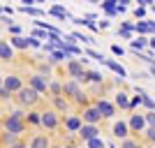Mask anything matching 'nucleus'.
I'll use <instances>...</instances> for the list:
<instances>
[{"mask_svg": "<svg viewBox=\"0 0 155 148\" xmlns=\"http://www.w3.org/2000/svg\"><path fill=\"white\" fill-rule=\"evenodd\" d=\"M114 53H116V56H123V49H120L118 44H114Z\"/></svg>", "mask_w": 155, "mask_h": 148, "instance_id": "obj_29", "label": "nucleus"}, {"mask_svg": "<svg viewBox=\"0 0 155 148\" xmlns=\"http://www.w3.org/2000/svg\"><path fill=\"white\" fill-rule=\"evenodd\" d=\"M42 123H44L46 127H56V125H58V118H56V113H44V116H42Z\"/></svg>", "mask_w": 155, "mask_h": 148, "instance_id": "obj_10", "label": "nucleus"}, {"mask_svg": "<svg viewBox=\"0 0 155 148\" xmlns=\"http://www.w3.org/2000/svg\"><path fill=\"white\" fill-rule=\"evenodd\" d=\"M70 148H77V146H70Z\"/></svg>", "mask_w": 155, "mask_h": 148, "instance_id": "obj_32", "label": "nucleus"}, {"mask_svg": "<svg viewBox=\"0 0 155 148\" xmlns=\"http://www.w3.org/2000/svg\"><path fill=\"white\" fill-rule=\"evenodd\" d=\"M104 65H109V67H111L114 72H116L118 77H125V70H123V67H120L118 63H114V60H109V58H107V60H104Z\"/></svg>", "mask_w": 155, "mask_h": 148, "instance_id": "obj_13", "label": "nucleus"}, {"mask_svg": "<svg viewBox=\"0 0 155 148\" xmlns=\"http://www.w3.org/2000/svg\"><path fill=\"white\" fill-rule=\"evenodd\" d=\"M143 44H146V39H134V42H132V49H134V51H139Z\"/></svg>", "mask_w": 155, "mask_h": 148, "instance_id": "obj_21", "label": "nucleus"}, {"mask_svg": "<svg viewBox=\"0 0 155 148\" xmlns=\"http://www.w3.org/2000/svg\"><path fill=\"white\" fill-rule=\"evenodd\" d=\"M123 148H139V146H137L134 141H125V143H123Z\"/></svg>", "mask_w": 155, "mask_h": 148, "instance_id": "obj_27", "label": "nucleus"}, {"mask_svg": "<svg viewBox=\"0 0 155 148\" xmlns=\"http://www.w3.org/2000/svg\"><path fill=\"white\" fill-rule=\"evenodd\" d=\"M137 30H141V32H148V30H153V26H148V23H139V26H137Z\"/></svg>", "mask_w": 155, "mask_h": 148, "instance_id": "obj_24", "label": "nucleus"}, {"mask_svg": "<svg viewBox=\"0 0 155 148\" xmlns=\"http://www.w3.org/2000/svg\"><path fill=\"white\" fill-rule=\"evenodd\" d=\"M114 134L116 136H127V125H125L123 120L116 123V125H114Z\"/></svg>", "mask_w": 155, "mask_h": 148, "instance_id": "obj_11", "label": "nucleus"}, {"mask_svg": "<svg viewBox=\"0 0 155 148\" xmlns=\"http://www.w3.org/2000/svg\"><path fill=\"white\" fill-rule=\"evenodd\" d=\"M0 95H2V100H7V97H9V90H7L5 86H2V90H0Z\"/></svg>", "mask_w": 155, "mask_h": 148, "instance_id": "obj_28", "label": "nucleus"}, {"mask_svg": "<svg viewBox=\"0 0 155 148\" xmlns=\"http://www.w3.org/2000/svg\"><path fill=\"white\" fill-rule=\"evenodd\" d=\"M150 44H153V49H155V39H150Z\"/></svg>", "mask_w": 155, "mask_h": 148, "instance_id": "obj_30", "label": "nucleus"}, {"mask_svg": "<svg viewBox=\"0 0 155 148\" xmlns=\"http://www.w3.org/2000/svg\"><path fill=\"white\" fill-rule=\"evenodd\" d=\"M14 148H26V146H14Z\"/></svg>", "mask_w": 155, "mask_h": 148, "instance_id": "obj_31", "label": "nucleus"}, {"mask_svg": "<svg viewBox=\"0 0 155 148\" xmlns=\"http://www.w3.org/2000/svg\"><path fill=\"white\" fill-rule=\"evenodd\" d=\"M100 118H102V113H100V109H97V107H95V109L91 107V109H86V111H84V120H88L91 125H93V123H97Z\"/></svg>", "mask_w": 155, "mask_h": 148, "instance_id": "obj_4", "label": "nucleus"}, {"mask_svg": "<svg viewBox=\"0 0 155 148\" xmlns=\"http://www.w3.org/2000/svg\"><path fill=\"white\" fill-rule=\"evenodd\" d=\"M56 107H58V109H65V100H60V97H56Z\"/></svg>", "mask_w": 155, "mask_h": 148, "instance_id": "obj_26", "label": "nucleus"}, {"mask_svg": "<svg viewBox=\"0 0 155 148\" xmlns=\"http://www.w3.org/2000/svg\"><path fill=\"white\" fill-rule=\"evenodd\" d=\"M30 148H46V136H35Z\"/></svg>", "mask_w": 155, "mask_h": 148, "instance_id": "obj_15", "label": "nucleus"}, {"mask_svg": "<svg viewBox=\"0 0 155 148\" xmlns=\"http://www.w3.org/2000/svg\"><path fill=\"white\" fill-rule=\"evenodd\" d=\"M116 102H118V104H120V107H125V109H130V102H127V97H125V95H123V93H120V95H118V97H116Z\"/></svg>", "mask_w": 155, "mask_h": 148, "instance_id": "obj_18", "label": "nucleus"}, {"mask_svg": "<svg viewBox=\"0 0 155 148\" xmlns=\"http://www.w3.org/2000/svg\"><path fill=\"white\" fill-rule=\"evenodd\" d=\"M104 9H107V12H109V14H114V12H116V9H118V7H116V5H114V2H111V0H109V2H104Z\"/></svg>", "mask_w": 155, "mask_h": 148, "instance_id": "obj_22", "label": "nucleus"}, {"mask_svg": "<svg viewBox=\"0 0 155 148\" xmlns=\"http://www.w3.org/2000/svg\"><path fill=\"white\" fill-rule=\"evenodd\" d=\"M65 93H67V95H74V97H79V95H81V93H79V86L74 84V81L65 84Z\"/></svg>", "mask_w": 155, "mask_h": 148, "instance_id": "obj_14", "label": "nucleus"}, {"mask_svg": "<svg viewBox=\"0 0 155 148\" xmlns=\"http://www.w3.org/2000/svg\"><path fill=\"white\" fill-rule=\"evenodd\" d=\"M0 58H2V60H9V58H12V49H9V44H7V42H2V44H0Z\"/></svg>", "mask_w": 155, "mask_h": 148, "instance_id": "obj_12", "label": "nucleus"}, {"mask_svg": "<svg viewBox=\"0 0 155 148\" xmlns=\"http://www.w3.org/2000/svg\"><path fill=\"white\" fill-rule=\"evenodd\" d=\"M97 109H100V113H102V116H114V107H111L109 102H104V100H100Z\"/></svg>", "mask_w": 155, "mask_h": 148, "instance_id": "obj_9", "label": "nucleus"}, {"mask_svg": "<svg viewBox=\"0 0 155 148\" xmlns=\"http://www.w3.org/2000/svg\"><path fill=\"white\" fill-rule=\"evenodd\" d=\"M67 127H70V130H81L84 125H81L79 118H67Z\"/></svg>", "mask_w": 155, "mask_h": 148, "instance_id": "obj_16", "label": "nucleus"}, {"mask_svg": "<svg viewBox=\"0 0 155 148\" xmlns=\"http://www.w3.org/2000/svg\"><path fill=\"white\" fill-rule=\"evenodd\" d=\"M5 130L9 132V134H19V132H23V113H21V111H14L12 116H9V120L5 123Z\"/></svg>", "mask_w": 155, "mask_h": 148, "instance_id": "obj_1", "label": "nucleus"}, {"mask_svg": "<svg viewBox=\"0 0 155 148\" xmlns=\"http://www.w3.org/2000/svg\"><path fill=\"white\" fill-rule=\"evenodd\" d=\"M30 88L37 90V93H44L46 90V81L42 77H30Z\"/></svg>", "mask_w": 155, "mask_h": 148, "instance_id": "obj_5", "label": "nucleus"}, {"mask_svg": "<svg viewBox=\"0 0 155 148\" xmlns=\"http://www.w3.org/2000/svg\"><path fill=\"white\" fill-rule=\"evenodd\" d=\"M67 70H70V74H72L74 79H84V67H81L79 63H74V60H72V63L67 65Z\"/></svg>", "mask_w": 155, "mask_h": 148, "instance_id": "obj_8", "label": "nucleus"}, {"mask_svg": "<svg viewBox=\"0 0 155 148\" xmlns=\"http://www.w3.org/2000/svg\"><path fill=\"white\" fill-rule=\"evenodd\" d=\"M2 86H5L7 90H19V93L23 90V88H21V81H19V77H7Z\"/></svg>", "mask_w": 155, "mask_h": 148, "instance_id": "obj_6", "label": "nucleus"}, {"mask_svg": "<svg viewBox=\"0 0 155 148\" xmlns=\"http://www.w3.org/2000/svg\"><path fill=\"white\" fill-rule=\"evenodd\" d=\"M51 14H56V16L65 19V16H67V9H63V7H51Z\"/></svg>", "mask_w": 155, "mask_h": 148, "instance_id": "obj_17", "label": "nucleus"}, {"mask_svg": "<svg viewBox=\"0 0 155 148\" xmlns=\"http://www.w3.org/2000/svg\"><path fill=\"white\" fill-rule=\"evenodd\" d=\"M146 120H148V125H153V127H155V113H148V116H146Z\"/></svg>", "mask_w": 155, "mask_h": 148, "instance_id": "obj_25", "label": "nucleus"}, {"mask_svg": "<svg viewBox=\"0 0 155 148\" xmlns=\"http://www.w3.org/2000/svg\"><path fill=\"white\" fill-rule=\"evenodd\" d=\"M139 95H141V102L146 104L148 109H153V100H150V97H146V95H143V93H139Z\"/></svg>", "mask_w": 155, "mask_h": 148, "instance_id": "obj_23", "label": "nucleus"}, {"mask_svg": "<svg viewBox=\"0 0 155 148\" xmlns=\"http://www.w3.org/2000/svg\"><path fill=\"white\" fill-rule=\"evenodd\" d=\"M143 123H146V120H143L139 113H134V116L130 118V127H132V132H141V130H143Z\"/></svg>", "mask_w": 155, "mask_h": 148, "instance_id": "obj_7", "label": "nucleus"}, {"mask_svg": "<svg viewBox=\"0 0 155 148\" xmlns=\"http://www.w3.org/2000/svg\"><path fill=\"white\" fill-rule=\"evenodd\" d=\"M79 134L84 136L86 141H93V139H100V136H97V127H95V125H84V127L79 130Z\"/></svg>", "mask_w": 155, "mask_h": 148, "instance_id": "obj_3", "label": "nucleus"}, {"mask_svg": "<svg viewBox=\"0 0 155 148\" xmlns=\"http://www.w3.org/2000/svg\"><path fill=\"white\" fill-rule=\"evenodd\" d=\"M53 148H58V146H53Z\"/></svg>", "mask_w": 155, "mask_h": 148, "instance_id": "obj_33", "label": "nucleus"}, {"mask_svg": "<svg viewBox=\"0 0 155 148\" xmlns=\"http://www.w3.org/2000/svg\"><path fill=\"white\" fill-rule=\"evenodd\" d=\"M19 102H21V104H35V102H37V90L23 88V90L19 93Z\"/></svg>", "mask_w": 155, "mask_h": 148, "instance_id": "obj_2", "label": "nucleus"}, {"mask_svg": "<svg viewBox=\"0 0 155 148\" xmlns=\"http://www.w3.org/2000/svg\"><path fill=\"white\" fill-rule=\"evenodd\" d=\"M88 146L91 148H104V141L102 139H93V141H88Z\"/></svg>", "mask_w": 155, "mask_h": 148, "instance_id": "obj_20", "label": "nucleus"}, {"mask_svg": "<svg viewBox=\"0 0 155 148\" xmlns=\"http://www.w3.org/2000/svg\"><path fill=\"white\" fill-rule=\"evenodd\" d=\"M12 44H14V46H19V49H23V46H28V42H26L23 37H14V39H12Z\"/></svg>", "mask_w": 155, "mask_h": 148, "instance_id": "obj_19", "label": "nucleus"}]
</instances>
